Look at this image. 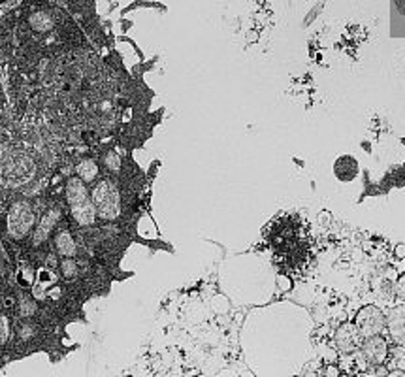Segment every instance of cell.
Here are the masks:
<instances>
[{"mask_svg": "<svg viewBox=\"0 0 405 377\" xmlns=\"http://www.w3.org/2000/svg\"><path fill=\"white\" fill-rule=\"evenodd\" d=\"M394 290H396V296H398L402 302H405V274H404V276L398 277V281H396V287H394Z\"/></svg>", "mask_w": 405, "mask_h": 377, "instance_id": "cell-5", "label": "cell"}, {"mask_svg": "<svg viewBox=\"0 0 405 377\" xmlns=\"http://www.w3.org/2000/svg\"><path fill=\"white\" fill-rule=\"evenodd\" d=\"M364 336L360 334L358 326L352 324V322H343L333 336V341H335V347L339 349L341 353H354L356 349L360 347Z\"/></svg>", "mask_w": 405, "mask_h": 377, "instance_id": "cell-2", "label": "cell"}, {"mask_svg": "<svg viewBox=\"0 0 405 377\" xmlns=\"http://www.w3.org/2000/svg\"><path fill=\"white\" fill-rule=\"evenodd\" d=\"M354 324L358 326V330L364 338H369V336L381 334L387 328V317L383 315V311L377 305L368 304L356 313Z\"/></svg>", "mask_w": 405, "mask_h": 377, "instance_id": "cell-1", "label": "cell"}, {"mask_svg": "<svg viewBox=\"0 0 405 377\" xmlns=\"http://www.w3.org/2000/svg\"><path fill=\"white\" fill-rule=\"evenodd\" d=\"M387 330L396 345L405 347V305L392 307L387 317Z\"/></svg>", "mask_w": 405, "mask_h": 377, "instance_id": "cell-4", "label": "cell"}, {"mask_svg": "<svg viewBox=\"0 0 405 377\" xmlns=\"http://www.w3.org/2000/svg\"><path fill=\"white\" fill-rule=\"evenodd\" d=\"M360 349L364 358L369 364H383L387 360V357H388V343H387V339L381 334L364 338L360 343Z\"/></svg>", "mask_w": 405, "mask_h": 377, "instance_id": "cell-3", "label": "cell"}]
</instances>
